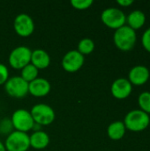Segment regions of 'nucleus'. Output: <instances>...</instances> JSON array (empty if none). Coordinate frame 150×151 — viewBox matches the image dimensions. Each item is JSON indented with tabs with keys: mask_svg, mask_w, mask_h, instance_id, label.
<instances>
[{
	"mask_svg": "<svg viewBox=\"0 0 150 151\" xmlns=\"http://www.w3.org/2000/svg\"><path fill=\"white\" fill-rule=\"evenodd\" d=\"M136 32L127 25L115 30L113 42L118 49L122 51L131 50L136 43Z\"/></svg>",
	"mask_w": 150,
	"mask_h": 151,
	"instance_id": "1",
	"label": "nucleus"
},
{
	"mask_svg": "<svg viewBox=\"0 0 150 151\" xmlns=\"http://www.w3.org/2000/svg\"><path fill=\"white\" fill-rule=\"evenodd\" d=\"M149 123V115L141 110H133L129 111L124 119L126 128L133 132H141L147 129Z\"/></svg>",
	"mask_w": 150,
	"mask_h": 151,
	"instance_id": "2",
	"label": "nucleus"
},
{
	"mask_svg": "<svg viewBox=\"0 0 150 151\" xmlns=\"http://www.w3.org/2000/svg\"><path fill=\"white\" fill-rule=\"evenodd\" d=\"M30 113L34 123L40 126H48L53 123L56 118V113L53 108L43 103L34 104L31 110Z\"/></svg>",
	"mask_w": 150,
	"mask_h": 151,
	"instance_id": "3",
	"label": "nucleus"
},
{
	"mask_svg": "<svg viewBox=\"0 0 150 151\" xmlns=\"http://www.w3.org/2000/svg\"><path fill=\"white\" fill-rule=\"evenodd\" d=\"M4 144L6 151H27L30 148L29 134L14 130L6 136Z\"/></svg>",
	"mask_w": 150,
	"mask_h": 151,
	"instance_id": "4",
	"label": "nucleus"
},
{
	"mask_svg": "<svg viewBox=\"0 0 150 151\" xmlns=\"http://www.w3.org/2000/svg\"><path fill=\"white\" fill-rule=\"evenodd\" d=\"M32 50L25 45L17 46L11 50L8 57L10 65L14 69L21 70L31 62Z\"/></svg>",
	"mask_w": 150,
	"mask_h": 151,
	"instance_id": "5",
	"label": "nucleus"
},
{
	"mask_svg": "<svg viewBox=\"0 0 150 151\" xmlns=\"http://www.w3.org/2000/svg\"><path fill=\"white\" fill-rule=\"evenodd\" d=\"M101 19L105 26L116 30L125 26L126 22V16L120 9L110 7L103 11L101 14Z\"/></svg>",
	"mask_w": 150,
	"mask_h": 151,
	"instance_id": "6",
	"label": "nucleus"
},
{
	"mask_svg": "<svg viewBox=\"0 0 150 151\" xmlns=\"http://www.w3.org/2000/svg\"><path fill=\"white\" fill-rule=\"evenodd\" d=\"M28 82L19 76L9 77L7 81L4 83L5 92L11 97L23 98L28 92Z\"/></svg>",
	"mask_w": 150,
	"mask_h": 151,
	"instance_id": "7",
	"label": "nucleus"
},
{
	"mask_svg": "<svg viewBox=\"0 0 150 151\" xmlns=\"http://www.w3.org/2000/svg\"><path fill=\"white\" fill-rule=\"evenodd\" d=\"M14 130L27 133L33 129L34 121L29 111L26 109H17L11 117Z\"/></svg>",
	"mask_w": 150,
	"mask_h": 151,
	"instance_id": "8",
	"label": "nucleus"
},
{
	"mask_svg": "<svg viewBox=\"0 0 150 151\" xmlns=\"http://www.w3.org/2000/svg\"><path fill=\"white\" fill-rule=\"evenodd\" d=\"M85 57L77 50H71L67 51L62 58L61 65L65 71L68 73L78 72L84 65Z\"/></svg>",
	"mask_w": 150,
	"mask_h": 151,
	"instance_id": "9",
	"label": "nucleus"
},
{
	"mask_svg": "<svg viewBox=\"0 0 150 151\" xmlns=\"http://www.w3.org/2000/svg\"><path fill=\"white\" fill-rule=\"evenodd\" d=\"M13 28L19 36L28 37L34 31V19L27 13H19L13 20Z\"/></svg>",
	"mask_w": 150,
	"mask_h": 151,
	"instance_id": "10",
	"label": "nucleus"
},
{
	"mask_svg": "<svg viewBox=\"0 0 150 151\" xmlns=\"http://www.w3.org/2000/svg\"><path fill=\"white\" fill-rule=\"evenodd\" d=\"M133 91V85L127 79L118 78L115 80L111 87V92L112 96L117 99L127 98Z\"/></svg>",
	"mask_w": 150,
	"mask_h": 151,
	"instance_id": "11",
	"label": "nucleus"
},
{
	"mask_svg": "<svg viewBox=\"0 0 150 151\" xmlns=\"http://www.w3.org/2000/svg\"><path fill=\"white\" fill-rule=\"evenodd\" d=\"M51 90L50 82L42 77H37L28 84V92L35 97H42L47 96Z\"/></svg>",
	"mask_w": 150,
	"mask_h": 151,
	"instance_id": "12",
	"label": "nucleus"
},
{
	"mask_svg": "<svg viewBox=\"0 0 150 151\" xmlns=\"http://www.w3.org/2000/svg\"><path fill=\"white\" fill-rule=\"evenodd\" d=\"M150 73L148 67L144 65H136L133 67L128 73V81L132 85L141 86L149 79Z\"/></svg>",
	"mask_w": 150,
	"mask_h": 151,
	"instance_id": "13",
	"label": "nucleus"
},
{
	"mask_svg": "<svg viewBox=\"0 0 150 151\" xmlns=\"http://www.w3.org/2000/svg\"><path fill=\"white\" fill-rule=\"evenodd\" d=\"M38 70L45 69L50 65V54L42 49H35L32 50L31 62Z\"/></svg>",
	"mask_w": 150,
	"mask_h": 151,
	"instance_id": "14",
	"label": "nucleus"
},
{
	"mask_svg": "<svg viewBox=\"0 0 150 151\" xmlns=\"http://www.w3.org/2000/svg\"><path fill=\"white\" fill-rule=\"evenodd\" d=\"M30 147L34 150H43L50 144V139L49 134L42 130L35 131L29 135Z\"/></svg>",
	"mask_w": 150,
	"mask_h": 151,
	"instance_id": "15",
	"label": "nucleus"
},
{
	"mask_svg": "<svg viewBox=\"0 0 150 151\" xmlns=\"http://www.w3.org/2000/svg\"><path fill=\"white\" fill-rule=\"evenodd\" d=\"M126 22L128 23V27L136 31L137 29H140L144 26L146 22V15L143 12L140 10L133 11L126 17Z\"/></svg>",
	"mask_w": 150,
	"mask_h": 151,
	"instance_id": "16",
	"label": "nucleus"
},
{
	"mask_svg": "<svg viewBox=\"0 0 150 151\" xmlns=\"http://www.w3.org/2000/svg\"><path fill=\"white\" fill-rule=\"evenodd\" d=\"M126 130V128L124 125V122L114 121L109 125L107 128V134L111 140L118 141L125 136Z\"/></svg>",
	"mask_w": 150,
	"mask_h": 151,
	"instance_id": "17",
	"label": "nucleus"
},
{
	"mask_svg": "<svg viewBox=\"0 0 150 151\" xmlns=\"http://www.w3.org/2000/svg\"><path fill=\"white\" fill-rule=\"evenodd\" d=\"M38 74H39V70L34 65L29 63L28 65H27L21 69L20 77L29 83L34 80H35L38 77Z\"/></svg>",
	"mask_w": 150,
	"mask_h": 151,
	"instance_id": "18",
	"label": "nucleus"
},
{
	"mask_svg": "<svg viewBox=\"0 0 150 151\" xmlns=\"http://www.w3.org/2000/svg\"><path fill=\"white\" fill-rule=\"evenodd\" d=\"M94 50H95V42L91 38H88V37L82 38L78 43L77 50L80 53H81L83 56L92 53Z\"/></svg>",
	"mask_w": 150,
	"mask_h": 151,
	"instance_id": "19",
	"label": "nucleus"
},
{
	"mask_svg": "<svg viewBox=\"0 0 150 151\" xmlns=\"http://www.w3.org/2000/svg\"><path fill=\"white\" fill-rule=\"evenodd\" d=\"M138 103L141 107V110L146 112L147 114H150V92L146 91L142 92L138 98Z\"/></svg>",
	"mask_w": 150,
	"mask_h": 151,
	"instance_id": "20",
	"label": "nucleus"
},
{
	"mask_svg": "<svg viewBox=\"0 0 150 151\" xmlns=\"http://www.w3.org/2000/svg\"><path fill=\"white\" fill-rule=\"evenodd\" d=\"M14 131V127L11 118L5 117L0 120V134L3 135H9Z\"/></svg>",
	"mask_w": 150,
	"mask_h": 151,
	"instance_id": "21",
	"label": "nucleus"
},
{
	"mask_svg": "<svg viewBox=\"0 0 150 151\" xmlns=\"http://www.w3.org/2000/svg\"><path fill=\"white\" fill-rule=\"evenodd\" d=\"M70 3L72 6L77 10H86L93 4L94 1L93 0H72Z\"/></svg>",
	"mask_w": 150,
	"mask_h": 151,
	"instance_id": "22",
	"label": "nucleus"
},
{
	"mask_svg": "<svg viewBox=\"0 0 150 151\" xmlns=\"http://www.w3.org/2000/svg\"><path fill=\"white\" fill-rule=\"evenodd\" d=\"M9 79V70L8 67L0 63V85H4V83Z\"/></svg>",
	"mask_w": 150,
	"mask_h": 151,
	"instance_id": "23",
	"label": "nucleus"
},
{
	"mask_svg": "<svg viewBox=\"0 0 150 151\" xmlns=\"http://www.w3.org/2000/svg\"><path fill=\"white\" fill-rule=\"evenodd\" d=\"M141 43L144 49L150 52V27L147 28L143 33L141 37Z\"/></svg>",
	"mask_w": 150,
	"mask_h": 151,
	"instance_id": "24",
	"label": "nucleus"
},
{
	"mask_svg": "<svg viewBox=\"0 0 150 151\" xmlns=\"http://www.w3.org/2000/svg\"><path fill=\"white\" fill-rule=\"evenodd\" d=\"M117 3L123 7H128L133 4V0H118Z\"/></svg>",
	"mask_w": 150,
	"mask_h": 151,
	"instance_id": "25",
	"label": "nucleus"
},
{
	"mask_svg": "<svg viewBox=\"0 0 150 151\" xmlns=\"http://www.w3.org/2000/svg\"><path fill=\"white\" fill-rule=\"evenodd\" d=\"M0 151H6V149L4 147V144L0 141Z\"/></svg>",
	"mask_w": 150,
	"mask_h": 151,
	"instance_id": "26",
	"label": "nucleus"
}]
</instances>
